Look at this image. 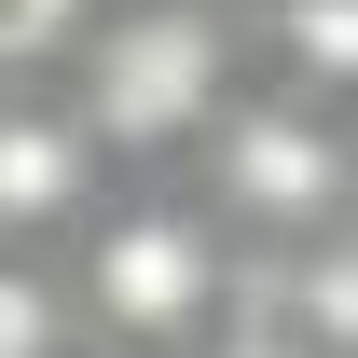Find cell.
Listing matches in <instances>:
<instances>
[{
  "instance_id": "cell-7",
  "label": "cell",
  "mask_w": 358,
  "mask_h": 358,
  "mask_svg": "<svg viewBox=\"0 0 358 358\" xmlns=\"http://www.w3.org/2000/svg\"><path fill=\"white\" fill-rule=\"evenodd\" d=\"M110 0H0V83H69V55L96 42Z\"/></svg>"
},
{
  "instance_id": "cell-4",
  "label": "cell",
  "mask_w": 358,
  "mask_h": 358,
  "mask_svg": "<svg viewBox=\"0 0 358 358\" xmlns=\"http://www.w3.org/2000/svg\"><path fill=\"white\" fill-rule=\"evenodd\" d=\"M96 193H110V152L83 138V110H69L55 83H0V248L83 234Z\"/></svg>"
},
{
  "instance_id": "cell-9",
  "label": "cell",
  "mask_w": 358,
  "mask_h": 358,
  "mask_svg": "<svg viewBox=\"0 0 358 358\" xmlns=\"http://www.w3.org/2000/svg\"><path fill=\"white\" fill-rule=\"evenodd\" d=\"M221 14H234V28H248V14H262V0H221Z\"/></svg>"
},
{
  "instance_id": "cell-10",
  "label": "cell",
  "mask_w": 358,
  "mask_h": 358,
  "mask_svg": "<svg viewBox=\"0 0 358 358\" xmlns=\"http://www.w3.org/2000/svg\"><path fill=\"white\" fill-rule=\"evenodd\" d=\"M345 234H358V179H345Z\"/></svg>"
},
{
  "instance_id": "cell-1",
  "label": "cell",
  "mask_w": 358,
  "mask_h": 358,
  "mask_svg": "<svg viewBox=\"0 0 358 358\" xmlns=\"http://www.w3.org/2000/svg\"><path fill=\"white\" fill-rule=\"evenodd\" d=\"M55 96L83 110V138L110 152V179H179L207 152V124L248 96V28L221 0H110Z\"/></svg>"
},
{
  "instance_id": "cell-6",
  "label": "cell",
  "mask_w": 358,
  "mask_h": 358,
  "mask_svg": "<svg viewBox=\"0 0 358 358\" xmlns=\"http://www.w3.org/2000/svg\"><path fill=\"white\" fill-rule=\"evenodd\" d=\"M0 358H83L69 262H42V248H0Z\"/></svg>"
},
{
  "instance_id": "cell-8",
  "label": "cell",
  "mask_w": 358,
  "mask_h": 358,
  "mask_svg": "<svg viewBox=\"0 0 358 358\" xmlns=\"http://www.w3.org/2000/svg\"><path fill=\"white\" fill-rule=\"evenodd\" d=\"M193 358H317V345H303V331H275V317H221Z\"/></svg>"
},
{
  "instance_id": "cell-5",
  "label": "cell",
  "mask_w": 358,
  "mask_h": 358,
  "mask_svg": "<svg viewBox=\"0 0 358 358\" xmlns=\"http://www.w3.org/2000/svg\"><path fill=\"white\" fill-rule=\"evenodd\" d=\"M248 69L317 110H358V0H262L248 14Z\"/></svg>"
},
{
  "instance_id": "cell-11",
  "label": "cell",
  "mask_w": 358,
  "mask_h": 358,
  "mask_svg": "<svg viewBox=\"0 0 358 358\" xmlns=\"http://www.w3.org/2000/svg\"><path fill=\"white\" fill-rule=\"evenodd\" d=\"M83 358H110V345H83Z\"/></svg>"
},
{
  "instance_id": "cell-2",
  "label": "cell",
  "mask_w": 358,
  "mask_h": 358,
  "mask_svg": "<svg viewBox=\"0 0 358 358\" xmlns=\"http://www.w3.org/2000/svg\"><path fill=\"white\" fill-rule=\"evenodd\" d=\"M234 289H248V248L193 179H124L69 234V303H83V345L110 358H193L234 317Z\"/></svg>"
},
{
  "instance_id": "cell-3",
  "label": "cell",
  "mask_w": 358,
  "mask_h": 358,
  "mask_svg": "<svg viewBox=\"0 0 358 358\" xmlns=\"http://www.w3.org/2000/svg\"><path fill=\"white\" fill-rule=\"evenodd\" d=\"M345 179H358V110H317V96L262 83L248 69V96H234L221 124H207V152H193V193L221 207L234 248H303V234L345 221Z\"/></svg>"
}]
</instances>
